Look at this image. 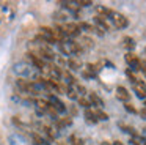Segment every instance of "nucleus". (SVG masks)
I'll return each mask as SVG.
<instances>
[{
    "label": "nucleus",
    "mask_w": 146,
    "mask_h": 145,
    "mask_svg": "<svg viewBox=\"0 0 146 145\" xmlns=\"http://www.w3.org/2000/svg\"><path fill=\"white\" fill-rule=\"evenodd\" d=\"M58 47L66 55H74V54H79L82 50V47L76 41H61V43H58Z\"/></svg>",
    "instance_id": "nucleus-1"
},
{
    "label": "nucleus",
    "mask_w": 146,
    "mask_h": 145,
    "mask_svg": "<svg viewBox=\"0 0 146 145\" xmlns=\"http://www.w3.org/2000/svg\"><path fill=\"white\" fill-rule=\"evenodd\" d=\"M110 17H111V21H113V24H115V27H116V28H126L127 24H129V22H127V17H126V16H123L121 13L111 11Z\"/></svg>",
    "instance_id": "nucleus-2"
},
{
    "label": "nucleus",
    "mask_w": 146,
    "mask_h": 145,
    "mask_svg": "<svg viewBox=\"0 0 146 145\" xmlns=\"http://www.w3.org/2000/svg\"><path fill=\"white\" fill-rule=\"evenodd\" d=\"M126 62H127V65L130 66V69H133V71H138L140 69V60L137 58L135 54L127 52L126 54Z\"/></svg>",
    "instance_id": "nucleus-3"
},
{
    "label": "nucleus",
    "mask_w": 146,
    "mask_h": 145,
    "mask_svg": "<svg viewBox=\"0 0 146 145\" xmlns=\"http://www.w3.org/2000/svg\"><path fill=\"white\" fill-rule=\"evenodd\" d=\"M61 30L64 32V35H69V36H76V35H79L80 27H79L77 24H72V22H68V24H64L63 27H61Z\"/></svg>",
    "instance_id": "nucleus-4"
},
{
    "label": "nucleus",
    "mask_w": 146,
    "mask_h": 145,
    "mask_svg": "<svg viewBox=\"0 0 146 145\" xmlns=\"http://www.w3.org/2000/svg\"><path fill=\"white\" fill-rule=\"evenodd\" d=\"M133 91L137 93V96L141 98V99H145L146 98V84L143 81H137L135 84H133Z\"/></svg>",
    "instance_id": "nucleus-5"
},
{
    "label": "nucleus",
    "mask_w": 146,
    "mask_h": 145,
    "mask_svg": "<svg viewBox=\"0 0 146 145\" xmlns=\"http://www.w3.org/2000/svg\"><path fill=\"white\" fill-rule=\"evenodd\" d=\"M116 98L119 101H123V103H129V99H130V93L126 90L124 87H116Z\"/></svg>",
    "instance_id": "nucleus-6"
},
{
    "label": "nucleus",
    "mask_w": 146,
    "mask_h": 145,
    "mask_svg": "<svg viewBox=\"0 0 146 145\" xmlns=\"http://www.w3.org/2000/svg\"><path fill=\"white\" fill-rule=\"evenodd\" d=\"M49 103H50L52 106H54V109L57 110V112H61V113H63L64 110H66V107H64V104L61 103V101L58 99V98H55V96H50V101H49Z\"/></svg>",
    "instance_id": "nucleus-7"
},
{
    "label": "nucleus",
    "mask_w": 146,
    "mask_h": 145,
    "mask_svg": "<svg viewBox=\"0 0 146 145\" xmlns=\"http://www.w3.org/2000/svg\"><path fill=\"white\" fill-rule=\"evenodd\" d=\"M90 103H91V106H94L96 109H102V107H104V101H102L96 93H90Z\"/></svg>",
    "instance_id": "nucleus-8"
},
{
    "label": "nucleus",
    "mask_w": 146,
    "mask_h": 145,
    "mask_svg": "<svg viewBox=\"0 0 146 145\" xmlns=\"http://www.w3.org/2000/svg\"><path fill=\"white\" fill-rule=\"evenodd\" d=\"M14 71L19 72V74H22V76H27V74H30V71H32V66L25 65V63H19V65L14 66Z\"/></svg>",
    "instance_id": "nucleus-9"
},
{
    "label": "nucleus",
    "mask_w": 146,
    "mask_h": 145,
    "mask_svg": "<svg viewBox=\"0 0 146 145\" xmlns=\"http://www.w3.org/2000/svg\"><path fill=\"white\" fill-rule=\"evenodd\" d=\"M91 112L94 115L96 120H108V115L105 112H102L101 109H96V107H91Z\"/></svg>",
    "instance_id": "nucleus-10"
},
{
    "label": "nucleus",
    "mask_w": 146,
    "mask_h": 145,
    "mask_svg": "<svg viewBox=\"0 0 146 145\" xmlns=\"http://www.w3.org/2000/svg\"><path fill=\"white\" fill-rule=\"evenodd\" d=\"M96 24L101 25V30H110V25H108V22L105 21V17H101V16H96L94 17Z\"/></svg>",
    "instance_id": "nucleus-11"
},
{
    "label": "nucleus",
    "mask_w": 146,
    "mask_h": 145,
    "mask_svg": "<svg viewBox=\"0 0 146 145\" xmlns=\"http://www.w3.org/2000/svg\"><path fill=\"white\" fill-rule=\"evenodd\" d=\"M68 66H69V69H72V71H77V69L82 68V63L77 58H69L68 60Z\"/></svg>",
    "instance_id": "nucleus-12"
},
{
    "label": "nucleus",
    "mask_w": 146,
    "mask_h": 145,
    "mask_svg": "<svg viewBox=\"0 0 146 145\" xmlns=\"http://www.w3.org/2000/svg\"><path fill=\"white\" fill-rule=\"evenodd\" d=\"M96 11H98V16H101V17H108V16L111 14V9L105 8V6H96Z\"/></svg>",
    "instance_id": "nucleus-13"
},
{
    "label": "nucleus",
    "mask_w": 146,
    "mask_h": 145,
    "mask_svg": "<svg viewBox=\"0 0 146 145\" xmlns=\"http://www.w3.org/2000/svg\"><path fill=\"white\" fill-rule=\"evenodd\" d=\"M123 46L126 47V49H133V47H135V41H133V38H130V36H126L123 40Z\"/></svg>",
    "instance_id": "nucleus-14"
},
{
    "label": "nucleus",
    "mask_w": 146,
    "mask_h": 145,
    "mask_svg": "<svg viewBox=\"0 0 146 145\" xmlns=\"http://www.w3.org/2000/svg\"><path fill=\"white\" fill-rule=\"evenodd\" d=\"M66 95L71 98V99H79V95H77V90H76V87H68V91H66Z\"/></svg>",
    "instance_id": "nucleus-15"
},
{
    "label": "nucleus",
    "mask_w": 146,
    "mask_h": 145,
    "mask_svg": "<svg viewBox=\"0 0 146 145\" xmlns=\"http://www.w3.org/2000/svg\"><path fill=\"white\" fill-rule=\"evenodd\" d=\"M71 123H72V120H71V118H60L57 122V126H58V128H64V126H69Z\"/></svg>",
    "instance_id": "nucleus-16"
},
{
    "label": "nucleus",
    "mask_w": 146,
    "mask_h": 145,
    "mask_svg": "<svg viewBox=\"0 0 146 145\" xmlns=\"http://www.w3.org/2000/svg\"><path fill=\"white\" fill-rule=\"evenodd\" d=\"M79 104H80V106H82L85 110H86V109H91V103H90V101H86L85 98H79Z\"/></svg>",
    "instance_id": "nucleus-17"
},
{
    "label": "nucleus",
    "mask_w": 146,
    "mask_h": 145,
    "mask_svg": "<svg viewBox=\"0 0 146 145\" xmlns=\"http://www.w3.org/2000/svg\"><path fill=\"white\" fill-rule=\"evenodd\" d=\"M42 129H44V132H46V134H47V136H49V137H50V139H55V137H57V134H55V132H54V129H52L50 126H44V128H42Z\"/></svg>",
    "instance_id": "nucleus-18"
},
{
    "label": "nucleus",
    "mask_w": 146,
    "mask_h": 145,
    "mask_svg": "<svg viewBox=\"0 0 146 145\" xmlns=\"http://www.w3.org/2000/svg\"><path fill=\"white\" fill-rule=\"evenodd\" d=\"M69 142H71V145H82V144H83L82 139H79L77 136H71V137H69Z\"/></svg>",
    "instance_id": "nucleus-19"
},
{
    "label": "nucleus",
    "mask_w": 146,
    "mask_h": 145,
    "mask_svg": "<svg viewBox=\"0 0 146 145\" xmlns=\"http://www.w3.org/2000/svg\"><path fill=\"white\" fill-rule=\"evenodd\" d=\"M127 77H129V79H130V82H132V85H133V84H135V82H137V81H138V79H137V77H135V74H132V69H129V71H127Z\"/></svg>",
    "instance_id": "nucleus-20"
},
{
    "label": "nucleus",
    "mask_w": 146,
    "mask_h": 145,
    "mask_svg": "<svg viewBox=\"0 0 146 145\" xmlns=\"http://www.w3.org/2000/svg\"><path fill=\"white\" fill-rule=\"evenodd\" d=\"M124 107H126V110H127V112H130V113H135V112H137L135 107H133L130 103H126V106H124Z\"/></svg>",
    "instance_id": "nucleus-21"
},
{
    "label": "nucleus",
    "mask_w": 146,
    "mask_h": 145,
    "mask_svg": "<svg viewBox=\"0 0 146 145\" xmlns=\"http://www.w3.org/2000/svg\"><path fill=\"white\" fill-rule=\"evenodd\" d=\"M35 145H49L46 140H42V139H39L38 136H35Z\"/></svg>",
    "instance_id": "nucleus-22"
},
{
    "label": "nucleus",
    "mask_w": 146,
    "mask_h": 145,
    "mask_svg": "<svg viewBox=\"0 0 146 145\" xmlns=\"http://www.w3.org/2000/svg\"><path fill=\"white\" fill-rule=\"evenodd\" d=\"M83 46H86V47H93V41L90 40V38H83Z\"/></svg>",
    "instance_id": "nucleus-23"
},
{
    "label": "nucleus",
    "mask_w": 146,
    "mask_h": 145,
    "mask_svg": "<svg viewBox=\"0 0 146 145\" xmlns=\"http://www.w3.org/2000/svg\"><path fill=\"white\" fill-rule=\"evenodd\" d=\"M111 145H124V144H121L119 140H116V142H113V144H111Z\"/></svg>",
    "instance_id": "nucleus-24"
},
{
    "label": "nucleus",
    "mask_w": 146,
    "mask_h": 145,
    "mask_svg": "<svg viewBox=\"0 0 146 145\" xmlns=\"http://www.w3.org/2000/svg\"><path fill=\"white\" fill-rule=\"evenodd\" d=\"M145 62H146V47H145Z\"/></svg>",
    "instance_id": "nucleus-25"
},
{
    "label": "nucleus",
    "mask_w": 146,
    "mask_h": 145,
    "mask_svg": "<svg viewBox=\"0 0 146 145\" xmlns=\"http://www.w3.org/2000/svg\"><path fill=\"white\" fill-rule=\"evenodd\" d=\"M102 145H108V144H107V142H104V144H102Z\"/></svg>",
    "instance_id": "nucleus-26"
},
{
    "label": "nucleus",
    "mask_w": 146,
    "mask_h": 145,
    "mask_svg": "<svg viewBox=\"0 0 146 145\" xmlns=\"http://www.w3.org/2000/svg\"><path fill=\"white\" fill-rule=\"evenodd\" d=\"M145 109H146V103H145Z\"/></svg>",
    "instance_id": "nucleus-27"
},
{
    "label": "nucleus",
    "mask_w": 146,
    "mask_h": 145,
    "mask_svg": "<svg viewBox=\"0 0 146 145\" xmlns=\"http://www.w3.org/2000/svg\"><path fill=\"white\" fill-rule=\"evenodd\" d=\"M58 145H64V144H58Z\"/></svg>",
    "instance_id": "nucleus-28"
},
{
    "label": "nucleus",
    "mask_w": 146,
    "mask_h": 145,
    "mask_svg": "<svg viewBox=\"0 0 146 145\" xmlns=\"http://www.w3.org/2000/svg\"><path fill=\"white\" fill-rule=\"evenodd\" d=\"M145 131H146V128H145Z\"/></svg>",
    "instance_id": "nucleus-29"
}]
</instances>
